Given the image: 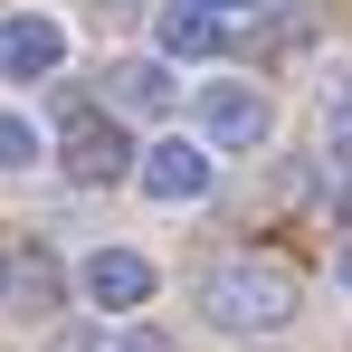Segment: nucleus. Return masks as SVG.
I'll return each mask as SVG.
<instances>
[{
  "mask_svg": "<svg viewBox=\"0 0 352 352\" xmlns=\"http://www.w3.org/2000/svg\"><path fill=\"white\" fill-rule=\"evenodd\" d=\"M200 324H219V333H276V324H295V276L276 257H229V267L200 276Z\"/></svg>",
  "mask_w": 352,
  "mask_h": 352,
  "instance_id": "obj_1",
  "label": "nucleus"
},
{
  "mask_svg": "<svg viewBox=\"0 0 352 352\" xmlns=\"http://www.w3.org/2000/svg\"><path fill=\"white\" fill-rule=\"evenodd\" d=\"M58 172L76 190H115L133 172V143H124V124L105 105H67V133H58Z\"/></svg>",
  "mask_w": 352,
  "mask_h": 352,
  "instance_id": "obj_2",
  "label": "nucleus"
},
{
  "mask_svg": "<svg viewBox=\"0 0 352 352\" xmlns=\"http://www.w3.org/2000/svg\"><path fill=\"white\" fill-rule=\"evenodd\" d=\"M190 105H200V143H219V153H257V143L276 133L267 86H248V76H210Z\"/></svg>",
  "mask_w": 352,
  "mask_h": 352,
  "instance_id": "obj_3",
  "label": "nucleus"
},
{
  "mask_svg": "<svg viewBox=\"0 0 352 352\" xmlns=\"http://www.w3.org/2000/svg\"><path fill=\"white\" fill-rule=\"evenodd\" d=\"M76 286H86V305H96V314H133V305H153V286H162V267H153L143 248H86Z\"/></svg>",
  "mask_w": 352,
  "mask_h": 352,
  "instance_id": "obj_4",
  "label": "nucleus"
},
{
  "mask_svg": "<svg viewBox=\"0 0 352 352\" xmlns=\"http://www.w3.org/2000/svg\"><path fill=\"white\" fill-rule=\"evenodd\" d=\"M133 172L162 210H190V200H210V143H153Z\"/></svg>",
  "mask_w": 352,
  "mask_h": 352,
  "instance_id": "obj_5",
  "label": "nucleus"
},
{
  "mask_svg": "<svg viewBox=\"0 0 352 352\" xmlns=\"http://www.w3.org/2000/svg\"><path fill=\"white\" fill-rule=\"evenodd\" d=\"M153 38H162V58H219L229 48V10L219 0H162Z\"/></svg>",
  "mask_w": 352,
  "mask_h": 352,
  "instance_id": "obj_6",
  "label": "nucleus"
},
{
  "mask_svg": "<svg viewBox=\"0 0 352 352\" xmlns=\"http://www.w3.org/2000/svg\"><path fill=\"white\" fill-rule=\"evenodd\" d=\"M67 58V19H0V76H58Z\"/></svg>",
  "mask_w": 352,
  "mask_h": 352,
  "instance_id": "obj_7",
  "label": "nucleus"
},
{
  "mask_svg": "<svg viewBox=\"0 0 352 352\" xmlns=\"http://www.w3.org/2000/svg\"><path fill=\"white\" fill-rule=\"evenodd\" d=\"M105 96H115V115H172L181 105V86H172L162 58H115L105 67Z\"/></svg>",
  "mask_w": 352,
  "mask_h": 352,
  "instance_id": "obj_8",
  "label": "nucleus"
},
{
  "mask_svg": "<svg viewBox=\"0 0 352 352\" xmlns=\"http://www.w3.org/2000/svg\"><path fill=\"white\" fill-rule=\"evenodd\" d=\"M76 352H181L162 324H105V333H76Z\"/></svg>",
  "mask_w": 352,
  "mask_h": 352,
  "instance_id": "obj_9",
  "label": "nucleus"
},
{
  "mask_svg": "<svg viewBox=\"0 0 352 352\" xmlns=\"http://www.w3.org/2000/svg\"><path fill=\"white\" fill-rule=\"evenodd\" d=\"M29 162H38V133L19 115H0V172H29Z\"/></svg>",
  "mask_w": 352,
  "mask_h": 352,
  "instance_id": "obj_10",
  "label": "nucleus"
},
{
  "mask_svg": "<svg viewBox=\"0 0 352 352\" xmlns=\"http://www.w3.org/2000/svg\"><path fill=\"white\" fill-rule=\"evenodd\" d=\"M324 143L352 162V96H333V105H324Z\"/></svg>",
  "mask_w": 352,
  "mask_h": 352,
  "instance_id": "obj_11",
  "label": "nucleus"
},
{
  "mask_svg": "<svg viewBox=\"0 0 352 352\" xmlns=\"http://www.w3.org/2000/svg\"><path fill=\"white\" fill-rule=\"evenodd\" d=\"M333 276H343V286H352V238H343V257H333Z\"/></svg>",
  "mask_w": 352,
  "mask_h": 352,
  "instance_id": "obj_12",
  "label": "nucleus"
},
{
  "mask_svg": "<svg viewBox=\"0 0 352 352\" xmlns=\"http://www.w3.org/2000/svg\"><path fill=\"white\" fill-rule=\"evenodd\" d=\"M219 10H257V0H219Z\"/></svg>",
  "mask_w": 352,
  "mask_h": 352,
  "instance_id": "obj_13",
  "label": "nucleus"
},
{
  "mask_svg": "<svg viewBox=\"0 0 352 352\" xmlns=\"http://www.w3.org/2000/svg\"><path fill=\"white\" fill-rule=\"evenodd\" d=\"M0 295H10V267H0Z\"/></svg>",
  "mask_w": 352,
  "mask_h": 352,
  "instance_id": "obj_14",
  "label": "nucleus"
}]
</instances>
